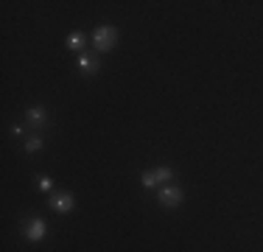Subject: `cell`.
<instances>
[{"instance_id": "6da1fadb", "label": "cell", "mask_w": 263, "mask_h": 252, "mask_svg": "<svg viewBox=\"0 0 263 252\" xmlns=\"http://www.w3.org/2000/svg\"><path fill=\"white\" fill-rule=\"evenodd\" d=\"M118 42V28L112 26H98L93 34V45L95 50H112V45Z\"/></svg>"}, {"instance_id": "7a4b0ae2", "label": "cell", "mask_w": 263, "mask_h": 252, "mask_svg": "<svg viewBox=\"0 0 263 252\" xmlns=\"http://www.w3.org/2000/svg\"><path fill=\"white\" fill-rule=\"evenodd\" d=\"M22 236L28 238V241H42L45 236H48V224H45V218L34 216L25 222V227H22Z\"/></svg>"}, {"instance_id": "3957f363", "label": "cell", "mask_w": 263, "mask_h": 252, "mask_svg": "<svg viewBox=\"0 0 263 252\" xmlns=\"http://www.w3.org/2000/svg\"><path fill=\"white\" fill-rule=\"evenodd\" d=\"M179 202H182V190H179L177 185H165V188L160 190V204H163V208H177Z\"/></svg>"}, {"instance_id": "277c9868", "label": "cell", "mask_w": 263, "mask_h": 252, "mask_svg": "<svg viewBox=\"0 0 263 252\" xmlns=\"http://www.w3.org/2000/svg\"><path fill=\"white\" fill-rule=\"evenodd\" d=\"M50 208L56 210V213H70L73 210V196L70 194H59L50 199Z\"/></svg>"}, {"instance_id": "5b68a950", "label": "cell", "mask_w": 263, "mask_h": 252, "mask_svg": "<svg viewBox=\"0 0 263 252\" xmlns=\"http://www.w3.org/2000/svg\"><path fill=\"white\" fill-rule=\"evenodd\" d=\"M25 118H28L31 126H42L45 120H48V112H45L42 106H31V110L25 112Z\"/></svg>"}, {"instance_id": "8992f818", "label": "cell", "mask_w": 263, "mask_h": 252, "mask_svg": "<svg viewBox=\"0 0 263 252\" xmlns=\"http://www.w3.org/2000/svg\"><path fill=\"white\" fill-rule=\"evenodd\" d=\"M78 68L84 70V73H95V70H98V59H95L93 54H81L78 56Z\"/></svg>"}, {"instance_id": "52a82bcc", "label": "cell", "mask_w": 263, "mask_h": 252, "mask_svg": "<svg viewBox=\"0 0 263 252\" xmlns=\"http://www.w3.org/2000/svg\"><path fill=\"white\" fill-rule=\"evenodd\" d=\"M154 180L157 182H171V180H174V168H168V166L157 168V171H154Z\"/></svg>"}, {"instance_id": "ba28073f", "label": "cell", "mask_w": 263, "mask_h": 252, "mask_svg": "<svg viewBox=\"0 0 263 252\" xmlns=\"http://www.w3.org/2000/svg\"><path fill=\"white\" fill-rule=\"evenodd\" d=\"M39 148H42V138H39V134H31L28 140H25V152H39Z\"/></svg>"}, {"instance_id": "9c48e42d", "label": "cell", "mask_w": 263, "mask_h": 252, "mask_svg": "<svg viewBox=\"0 0 263 252\" xmlns=\"http://www.w3.org/2000/svg\"><path fill=\"white\" fill-rule=\"evenodd\" d=\"M36 188L39 190H50L53 188V180H50V176H36Z\"/></svg>"}, {"instance_id": "30bf717a", "label": "cell", "mask_w": 263, "mask_h": 252, "mask_svg": "<svg viewBox=\"0 0 263 252\" xmlns=\"http://www.w3.org/2000/svg\"><path fill=\"white\" fill-rule=\"evenodd\" d=\"M67 45H70L73 50H78V48H81V45H84V36H81V34H70V40H67Z\"/></svg>"}, {"instance_id": "8fae6325", "label": "cell", "mask_w": 263, "mask_h": 252, "mask_svg": "<svg viewBox=\"0 0 263 252\" xmlns=\"http://www.w3.org/2000/svg\"><path fill=\"white\" fill-rule=\"evenodd\" d=\"M154 185H157L154 174H151V171H146V174H143V188H154Z\"/></svg>"}]
</instances>
